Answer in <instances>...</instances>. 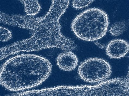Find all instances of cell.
Returning a JSON list of instances; mask_svg holds the SVG:
<instances>
[{"instance_id":"6da1fadb","label":"cell","mask_w":129,"mask_h":96,"mask_svg":"<svg viewBox=\"0 0 129 96\" xmlns=\"http://www.w3.org/2000/svg\"><path fill=\"white\" fill-rule=\"evenodd\" d=\"M69 1H52L49 11L39 18L17 15H10L0 12V21L5 25L29 30V38L19 41L1 48L5 58L21 52L38 51L43 49L58 48L65 51L76 49L72 40L61 32L59 22L61 16L69 6Z\"/></svg>"},{"instance_id":"8992f818","label":"cell","mask_w":129,"mask_h":96,"mask_svg":"<svg viewBox=\"0 0 129 96\" xmlns=\"http://www.w3.org/2000/svg\"><path fill=\"white\" fill-rule=\"evenodd\" d=\"M78 60L76 55L71 51H65L58 56L57 63L60 69L70 71L74 70L77 67Z\"/></svg>"},{"instance_id":"3957f363","label":"cell","mask_w":129,"mask_h":96,"mask_svg":"<svg viewBox=\"0 0 129 96\" xmlns=\"http://www.w3.org/2000/svg\"><path fill=\"white\" fill-rule=\"evenodd\" d=\"M109 23L107 13L102 9L94 8L77 15L73 20L71 27L78 38L93 41L100 39L106 35Z\"/></svg>"},{"instance_id":"52a82bcc","label":"cell","mask_w":129,"mask_h":96,"mask_svg":"<svg viewBox=\"0 0 129 96\" xmlns=\"http://www.w3.org/2000/svg\"><path fill=\"white\" fill-rule=\"evenodd\" d=\"M24 6L25 11L27 15L32 16L37 14L41 9L38 2L36 0L21 1Z\"/></svg>"},{"instance_id":"5b68a950","label":"cell","mask_w":129,"mask_h":96,"mask_svg":"<svg viewBox=\"0 0 129 96\" xmlns=\"http://www.w3.org/2000/svg\"><path fill=\"white\" fill-rule=\"evenodd\" d=\"M129 50V44L126 41L116 39L109 43L106 52L107 55L111 59H119L126 55Z\"/></svg>"},{"instance_id":"30bf717a","label":"cell","mask_w":129,"mask_h":96,"mask_svg":"<svg viewBox=\"0 0 129 96\" xmlns=\"http://www.w3.org/2000/svg\"><path fill=\"white\" fill-rule=\"evenodd\" d=\"M94 1H73L72 5L77 9H80L86 7L93 2Z\"/></svg>"},{"instance_id":"9c48e42d","label":"cell","mask_w":129,"mask_h":96,"mask_svg":"<svg viewBox=\"0 0 129 96\" xmlns=\"http://www.w3.org/2000/svg\"><path fill=\"white\" fill-rule=\"evenodd\" d=\"M11 32L9 30L2 26L0 27V40L4 42L11 39L12 37Z\"/></svg>"},{"instance_id":"8fae6325","label":"cell","mask_w":129,"mask_h":96,"mask_svg":"<svg viewBox=\"0 0 129 96\" xmlns=\"http://www.w3.org/2000/svg\"><path fill=\"white\" fill-rule=\"evenodd\" d=\"M95 43L97 46H99V47L102 48H103L104 47V45L103 44L102 45L101 44H100L98 42H96Z\"/></svg>"},{"instance_id":"7a4b0ae2","label":"cell","mask_w":129,"mask_h":96,"mask_svg":"<svg viewBox=\"0 0 129 96\" xmlns=\"http://www.w3.org/2000/svg\"><path fill=\"white\" fill-rule=\"evenodd\" d=\"M50 61L35 55L21 54L7 61L1 67V84L12 91L35 87L47 79L51 73Z\"/></svg>"},{"instance_id":"ba28073f","label":"cell","mask_w":129,"mask_h":96,"mask_svg":"<svg viewBox=\"0 0 129 96\" xmlns=\"http://www.w3.org/2000/svg\"><path fill=\"white\" fill-rule=\"evenodd\" d=\"M127 29L126 24L124 21L115 23L112 26L109 32L112 35L115 36H119L125 31Z\"/></svg>"},{"instance_id":"277c9868","label":"cell","mask_w":129,"mask_h":96,"mask_svg":"<svg viewBox=\"0 0 129 96\" xmlns=\"http://www.w3.org/2000/svg\"><path fill=\"white\" fill-rule=\"evenodd\" d=\"M78 73L84 81L93 83L107 79L111 75V68L106 60L99 58H91L80 65Z\"/></svg>"}]
</instances>
